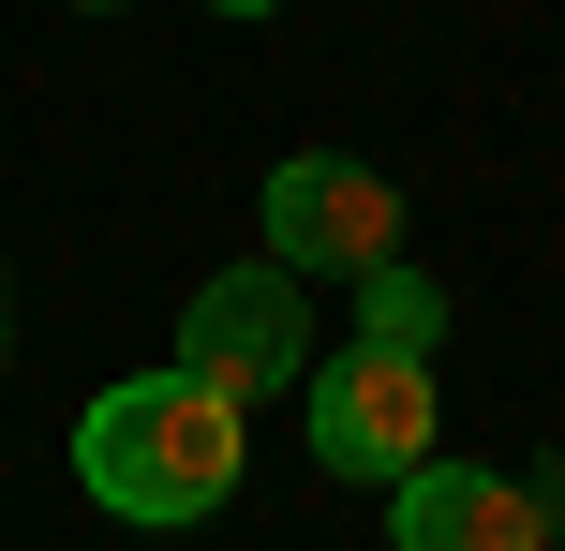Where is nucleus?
<instances>
[{
    "label": "nucleus",
    "mask_w": 565,
    "mask_h": 551,
    "mask_svg": "<svg viewBox=\"0 0 565 551\" xmlns=\"http://www.w3.org/2000/svg\"><path fill=\"white\" fill-rule=\"evenodd\" d=\"M238 403L209 373H119L105 403L75 417V477H89V507L105 522H149V537H179V522H209V507L238 492Z\"/></svg>",
    "instance_id": "f257e3e1"
},
{
    "label": "nucleus",
    "mask_w": 565,
    "mask_h": 551,
    "mask_svg": "<svg viewBox=\"0 0 565 551\" xmlns=\"http://www.w3.org/2000/svg\"><path fill=\"white\" fill-rule=\"evenodd\" d=\"M312 463L328 477H417L431 447H447V403H431V358H402V343H342V358H312Z\"/></svg>",
    "instance_id": "f03ea898"
},
{
    "label": "nucleus",
    "mask_w": 565,
    "mask_h": 551,
    "mask_svg": "<svg viewBox=\"0 0 565 551\" xmlns=\"http://www.w3.org/2000/svg\"><path fill=\"white\" fill-rule=\"evenodd\" d=\"M268 254L312 268V284L387 268V254H402V179L358 165V149H298V165H268Z\"/></svg>",
    "instance_id": "7ed1b4c3"
},
{
    "label": "nucleus",
    "mask_w": 565,
    "mask_h": 551,
    "mask_svg": "<svg viewBox=\"0 0 565 551\" xmlns=\"http://www.w3.org/2000/svg\"><path fill=\"white\" fill-rule=\"evenodd\" d=\"M179 373H209L238 417L282 403V388L312 373V314H298V268H224V284H194V314H179Z\"/></svg>",
    "instance_id": "20e7f679"
},
{
    "label": "nucleus",
    "mask_w": 565,
    "mask_h": 551,
    "mask_svg": "<svg viewBox=\"0 0 565 551\" xmlns=\"http://www.w3.org/2000/svg\"><path fill=\"white\" fill-rule=\"evenodd\" d=\"M387 507H402V551H565V522H551V492L521 463H447L431 447L417 477H387Z\"/></svg>",
    "instance_id": "39448f33"
},
{
    "label": "nucleus",
    "mask_w": 565,
    "mask_h": 551,
    "mask_svg": "<svg viewBox=\"0 0 565 551\" xmlns=\"http://www.w3.org/2000/svg\"><path fill=\"white\" fill-rule=\"evenodd\" d=\"M358 343H402V358H431V343H447V298H431L417 284V268H358Z\"/></svg>",
    "instance_id": "423d86ee"
},
{
    "label": "nucleus",
    "mask_w": 565,
    "mask_h": 551,
    "mask_svg": "<svg viewBox=\"0 0 565 551\" xmlns=\"http://www.w3.org/2000/svg\"><path fill=\"white\" fill-rule=\"evenodd\" d=\"M536 492H551V522H565V447H551V463H536Z\"/></svg>",
    "instance_id": "0eeeda50"
},
{
    "label": "nucleus",
    "mask_w": 565,
    "mask_h": 551,
    "mask_svg": "<svg viewBox=\"0 0 565 551\" xmlns=\"http://www.w3.org/2000/svg\"><path fill=\"white\" fill-rule=\"evenodd\" d=\"M209 15H282V0H209Z\"/></svg>",
    "instance_id": "6e6552de"
},
{
    "label": "nucleus",
    "mask_w": 565,
    "mask_h": 551,
    "mask_svg": "<svg viewBox=\"0 0 565 551\" xmlns=\"http://www.w3.org/2000/svg\"><path fill=\"white\" fill-rule=\"evenodd\" d=\"M0 343H15V314H0Z\"/></svg>",
    "instance_id": "1a4fd4ad"
},
{
    "label": "nucleus",
    "mask_w": 565,
    "mask_h": 551,
    "mask_svg": "<svg viewBox=\"0 0 565 551\" xmlns=\"http://www.w3.org/2000/svg\"><path fill=\"white\" fill-rule=\"evenodd\" d=\"M89 15H119V0H89Z\"/></svg>",
    "instance_id": "9d476101"
}]
</instances>
